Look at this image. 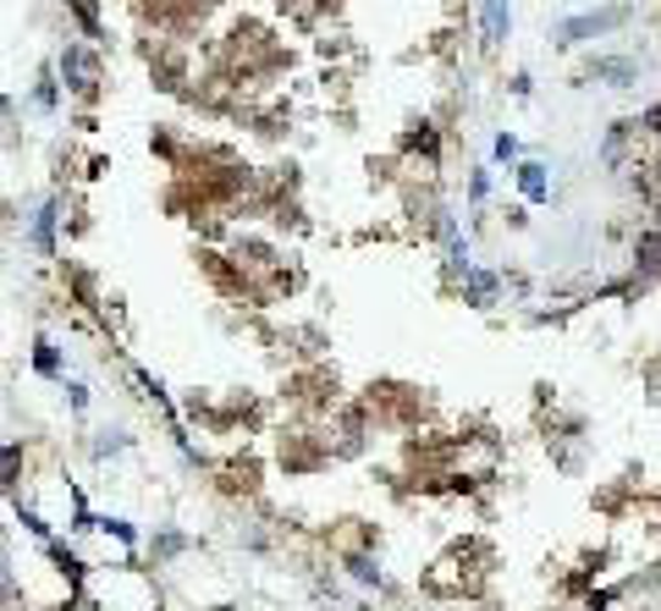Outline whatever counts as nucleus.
Returning <instances> with one entry per match:
<instances>
[{
    "label": "nucleus",
    "instance_id": "1",
    "mask_svg": "<svg viewBox=\"0 0 661 611\" xmlns=\"http://www.w3.org/2000/svg\"><path fill=\"white\" fill-rule=\"evenodd\" d=\"M61 77H66V89L95 95V89H100V61L83 50V45H66V50H61Z\"/></svg>",
    "mask_w": 661,
    "mask_h": 611
},
{
    "label": "nucleus",
    "instance_id": "2",
    "mask_svg": "<svg viewBox=\"0 0 661 611\" xmlns=\"http://www.w3.org/2000/svg\"><path fill=\"white\" fill-rule=\"evenodd\" d=\"M618 23H623V12H585V17H568V23H557V45H585V39L618 28Z\"/></svg>",
    "mask_w": 661,
    "mask_h": 611
},
{
    "label": "nucleus",
    "instance_id": "3",
    "mask_svg": "<svg viewBox=\"0 0 661 611\" xmlns=\"http://www.w3.org/2000/svg\"><path fill=\"white\" fill-rule=\"evenodd\" d=\"M479 17H485V45H502L513 28V0H479Z\"/></svg>",
    "mask_w": 661,
    "mask_h": 611
},
{
    "label": "nucleus",
    "instance_id": "4",
    "mask_svg": "<svg viewBox=\"0 0 661 611\" xmlns=\"http://www.w3.org/2000/svg\"><path fill=\"white\" fill-rule=\"evenodd\" d=\"M441 237H447V271H452V276H469V271H474V265H469V237L458 232V221H452L447 210H441Z\"/></svg>",
    "mask_w": 661,
    "mask_h": 611
},
{
    "label": "nucleus",
    "instance_id": "5",
    "mask_svg": "<svg viewBox=\"0 0 661 611\" xmlns=\"http://www.w3.org/2000/svg\"><path fill=\"white\" fill-rule=\"evenodd\" d=\"M639 77V66L634 61H590V83H607V89H628V83Z\"/></svg>",
    "mask_w": 661,
    "mask_h": 611
},
{
    "label": "nucleus",
    "instance_id": "6",
    "mask_svg": "<svg viewBox=\"0 0 661 611\" xmlns=\"http://www.w3.org/2000/svg\"><path fill=\"white\" fill-rule=\"evenodd\" d=\"M28 242L50 259L55 253V204H39V215H34V226H28Z\"/></svg>",
    "mask_w": 661,
    "mask_h": 611
},
{
    "label": "nucleus",
    "instance_id": "7",
    "mask_svg": "<svg viewBox=\"0 0 661 611\" xmlns=\"http://www.w3.org/2000/svg\"><path fill=\"white\" fill-rule=\"evenodd\" d=\"M519 188H524V199H529V204H540V199H551V183H546V165H535V160H524V165H519Z\"/></svg>",
    "mask_w": 661,
    "mask_h": 611
},
{
    "label": "nucleus",
    "instance_id": "8",
    "mask_svg": "<svg viewBox=\"0 0 661 611\" xmlns=\"http://www.w3.org/2000/svg\"><path fill=\"white\" fill-rule=\"evenodd\" d=\"M463 298H469L474 309H490V303H496V276H485V271H469V276H463Z\"/></svg>",
    "mask_w": 661,
    "mask_h": 611
},
{
    "label": "nucleus",
    "instance_id": "9",
    "mask_svg": "<svg viewBox=\"0 0 661 611\" xmlns=\"http://www.w3.org/2000/svg\"><path fill=\"white\" fill-rule=\"evenodd\" d=\"M348 573H353L359 584H375V589H386V573H381V562H375V557H348Z\"/></svg>",
    "mask_w": 661,
    "mask_h": 611
},
{
    "label": "nucleus",
    "instance_id": "10",
    "mask_svg": "<svg viewBox=\"0 0 661 611\" xmlns=\"http://www.w3.org/2000/svg\"><path fill=\"white\" fill-rule=\"evenodd\" d=\"M34 364H39V375H61V353H55V341H45V336H39Z\"/></svg>",
    "mask_w": 661,
    "mask_h": 611
},
{
    "label": "nucleus",
    "instance_id": "11",
    "mask_svg": "<svg viewBox=\"0 0 661 611\" xmlns=\"http://www.w3.org/2000/svg\"><path fill=\"white\" fill-rule=\"evenodd\" d=\"M100 529H111V535H116V540H127V546H133V540H138V535H133V523H127V518H100Z\"/></svg>",
    "mask_w": 661,
    "mask_h": 611
},
{
    "label": "nucleus",
    "instance_id": "12",
    "mask_svg": "<svg viewBox=\"0 0 661 611\" xmlns=\"http://www.w3.org/2000/svg\"><path fill=\"white\" fill-rule=\"evenodd\" d=\"M496 160H519V138H513V133L496 138Z\"/></svg>",
    "mask_w": 661,
    "mask_h": 611
},
{
    "label": "nucleus",
    "instance_id": "13",
    "mask_svg": "<svg viewBox=\"0 0 661 611\" xmlns=\"http://www.w3.org/2000/svg\"><path fill=\"white\" fill-rule=\"evenodd\" d=\"M17 518L28 523V529H34V535H50V523H45V518H39L34 507H17Z\"/></svg>",
    "mask_w": 661,
    "mask_h": 611
},
{
    "label": "nucleus",
    "instance_id": "14",
    "mask_svg": "<svg viewBox=\"0 0 661 611\" xmlns=\"http://www.w3.org/2000/svg\"><path fill=\"white\" fill-rule=\"evenodd\" d=\"M469 194H474V199H485V194H490V177H485V171H474V177H469Z\"/></svg>",
    "mask_w": 661,
    "mask_h": 611
}]
</instances>
